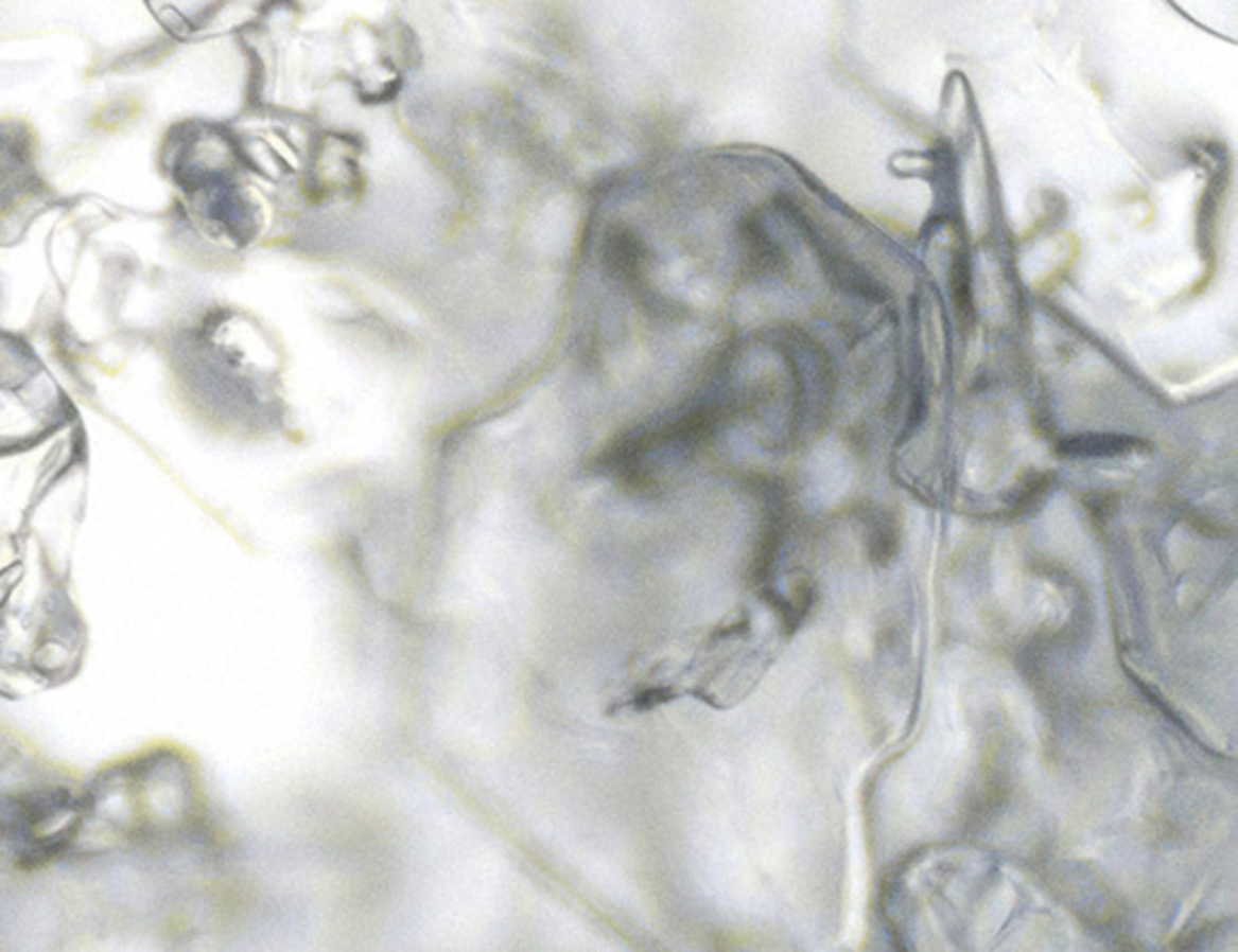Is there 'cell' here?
I'll use <instances>...</instances> for the list:
<instances>
[{"label": "cell", "mask_w": 1238, "mask_h": 952, "mask_svg": "<svg viewBox=\"0 0 1238 952\" xmlns=\"http://www.w3.org/2000/svg\"><path fill=\"white\" fill-rule=\"evenodd\" d=\"M1139 440L1120 436H1086L1064 440L1060 453L1067 457H1115L1137 449Z\"/></svg>", "instance_id": "cell-1"}]
</instances>
